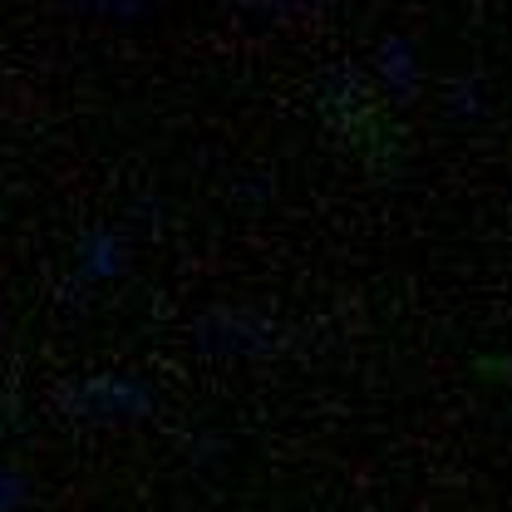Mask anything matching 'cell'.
<instances>
[{"label":"cell","mask_w":512,"mask_h":512,"mask_svg":"<svg viewBox=\"0 0 512 512\" xmlns=\"http://www.w3.org/2000/svg\"><path fill=\"white\" fill-rule=\"evenodd\" d=\"M104 5H119V10H128V5H133V0H104Z\"/></svg>","instance_id":"cell-2"},{"label":"cell","mask_w":512,"mask_h":512,"mask_svg":"<svg viewBox=\"0 0 512 512\" xmlns=\"http://www.w3.org/2000/svg\"><path fill=\"white\" fill-rule=\"evenodd\" d=\"M124 266V252H119V242L109 237V232H94L89 242H84V271L89 276H114Z\"/></svg>","instance_id":"cell-1"}]
</instances>
